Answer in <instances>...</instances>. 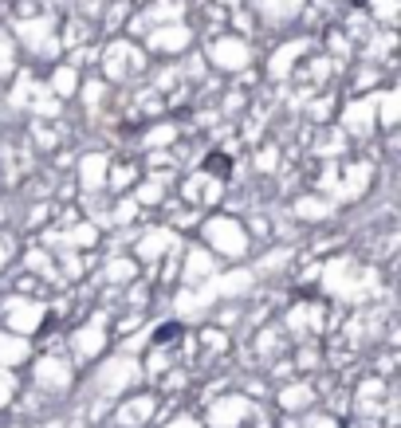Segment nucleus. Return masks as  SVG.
Returning <instances> with one entry per match:
<instances>
[{
    "label": "nucleus",
    "instance_id": "1",
    "mask_svg": "<svg viewBox=\"0 0 401 428\" xmlns=\"http://www.w3.org/2000/svg\"><path fill=\"white\" fill-rule=\"evenodd\" d=\"M205 173H216V177H232V161L224 153H209L205 158Z\"/></svg>",
    "mask_w": 401,
    "mask_h": 428
},
{
    "label": "nucleus",
    "instance_id": "2",
    "mask_svg": "<svg viewBox=\"0 0 401 428\" xmlns=\"http://www.w3.org/2000/svg\"><path fill=\"white\" fill-rule=\"evenodd\" d=\"M177 334H181V322H170V327H162L154 334V342H170V338H177Z\"/></svg>",
    "mask_w": 401,
    "mask_h": 428
}]
</instances>
